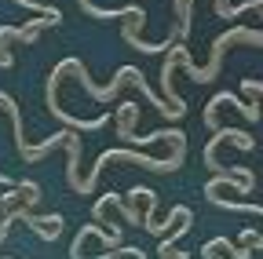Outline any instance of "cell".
<instances>
[{
    "label": "cell",
    "instance_id": "cell-1",
    "mask_svg": "<svg viewBox=\"0 0 263 259\" xmlns=\"http://www.w3.org/2000/svg\"><path fill=\"white\" fill-rule=\"evenodd\" d=\"M230 44H252V48H263V29H249V26H234V29H227L223 37H216L212 41V62L201 70L194 62V55L183 48V41H179V66L190 73V81H197V84H212L216 77H219V66H223V55H227V48Z\"/></svg>",
    "mask_w": 263,
    "mask_h": 259
},
{
    "label": "cell",
    "instance_id": "cell-2",
    "mask_svg": "<svg viewBox=\"0 0 263 259\" xmlns=\"http://www.w3.org/2000/svg\"><path fill=\"white\" fill-rule=\"evenodd\" d=\"M183 157H186V135H179L172 143V153L168 157H146V153H132V150H103L99 153V161L91 165V175L84 179L81 193H91L99 175H103V168L110 165V161H132V165H139V168H150V172H179L183 168Z\"/></svg>",
    "mask_w": 263,
    "mask_h": 259
},
{
    "label": "cell",
    "instance_id": "cell-3",
    "mask_svg": "<svg viewBox=\"0 0 263 259\" xmlns=\"http://www.w3.org/2000/svg\"><path fill=\"white\" fill-rule=\"evenodd\" d=\"M62 73H70V58H62L59 66L48 73V113L51 117H59L66 128H77V132H99V128H106V121L110 117H91V121H77L73 113H66L62 106H59V81H62Z\"/></svg>",
    "mask_w": 263,
    "mask_h": 259
},
{
    "label": "cell",
    "instance_id": "cell-4",
    "mask_svg": "<svg viewBox=\"0 0 263 259\" xmlns=\"http://www.w3.org/2000/svg\"><path fill=\"white\" fill-rule=\"evenodd\" d=\"M219 143H234L238 150H256V139L249 135V132H241V128H219V132L209 139V146H205V165L216 172V175H223V165L216 161V146Z\"/></svg>",
    "mask_w": 263,
    "mask_h": 259
},
{
    "label": "cell",
    "instance_id": "cell-5",
    "mask_svg": "<svg viewBox=\"0 0 263 259\" xmlns=\"http://www.w3.org/2000/svg\"><path fill=\"white\" fill-rule=\"evenodd\" d=\"M77 8H81L88 18H99V22H110V18H132L136 11H143V8H136V4H124V8H95L91 0H77Z\"/></svg>",
    "mask_w": 263,
    "mask_h": 259
},
{
    "label": "cell",
    "instance_id": "cell-6",
    "mask_svg": "<svg viewBox=\"0 0 263 259\" xmlns=\"http://www.w3.org/2000/svg\"><path fill=\"white\" fill-rule=\"evenodd\" d=\"M136 124H139V106L136 103H121L117 106V135L124 139V143H136L139 135H136Z\"/></svg>",
    "mask_w": 263,
    "mask_h": 259
},
{
    "label": "cell",
    "instance_id": "cell-7",
    "mask_svg": "<svg viewBox=\"0 0 263 259\" xmlns=\"http://www.w3.org/2000/svg\"><path fill=\"white\" fill-rule=\"evenodd\" d=\"M219 18H238L245 11H263V0H245V4H230V0H212Z\"/></svg>",
    "mask_w": 263,
    "mask_h": 259
},
{
    "label": "cell",
    "instance_id": "cell-8",
    "mask_svg": "<svg viewBox=\"0 0 263 259\" xmlns=\"http://www.w3.org/2000/svg\"><path fill=\"white\" fill-rule=\"evenodd\" d=\"M176 18H179V41L190 37V26H194V0H176Z\"/></svg>",
    "mask_w": 263,
    "mask_h": 259
},
{
    "label": "cell",
    "instance_id": "cell-9",
    "mask_svg": "<svg viewBox=\"0 0 263 259\" xmlns=\"http://www.w3.org/2000/svg\"><path fill=\"white\" fill-rule=\"evenodd\" d=\"M41 26H55L51 18H29L26 26H18V41L22 44H33V41H37V33H41Z\"/></svg>",
    "mask_w": 263,
    "mask_h": 259
},
{
    "label": "cell",
    "instance_id": "cell-10",
    "mask_svg": "<svg viewBox=\"0 0 263 259\" xmlns=\"http://www.w3.org/2000/svg\"><path fill=\"white\" fill-rule=\"evenodd\" d=\"M241 91L249 95V99H259V103H263V81H252V77H245V81H241Z\"/></svg>",
    "mask_w": 263,
    "mask_h": 259
},
{
    "label": "cell",
    "instance_id": "cell-11",
    "mask_svg": "<svg viewBox=\"0 0 263 259\" xmlns=\"http://www.w3.org/2000/svg\"><path fill=\"white\" fill-rule=\"evenodd\" d=\"M249 255H252V248H249V245H238V252H234V259H249Z\"/></svg>",
    "mask_w": 263,
    "mask_h": 259
}]
</instances>
